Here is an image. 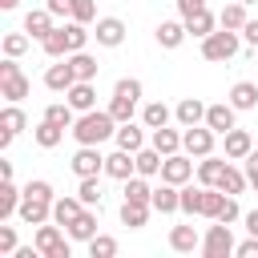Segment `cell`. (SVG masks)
<instances>
[{
    "instance_id": "obj_55",
    "label": "cell",
    "mask_w": 258,
    "mask_h": 258,
    "mask_svg": "<svg viewBox=\"0 0 258 258\" xmlns=\"http://www.w3.org/2000/svg\"><path fill=\"white\" fill-rule=\"evenodd\" d=\"M16 4H20V0H0V8H16Z\"/></svg>"
},
{
    "instance_id": "obj_43",
    "label": "cell",
    "mask_w": 258,
    "mask_h": 258,
    "mask_svg": "<svg viewBox=\"0 0 258 258\" xmlns=\"http://www.w3.org/2000/svg\"><path fill=\"white\" fill-rule=\"evenodd\" d=\"M24 198H44V202H56V198H52V185H48L44 177H32V181L24 185Z\"/></svg>"
},
{
    "instance_id": "obj_39",
    "label": "cell",
    "mask_w": 258,
    "mask_h": 258,
    "mask_svg": "<svg viewBox=\"0 0 258 258\" xmlns=\"http://www.w3.org/2000/svg\"><path fill=\"white\" fill-rule=\"evenodd\" d=\"M141 121H145V129H161V125H169V109L161 101H149L145 113H141Z\"/></svg>"
},
{
    "instance_id": "obj_2",
    "label": "cell",
    "mask_w": 258,
    "mask_h": 258,
    "mask_svg": "<svg viewBox=\"0 0 258 258\" xmlns=\"http://www.w3.org/2000/svg\"><path fill=\"white\" fill-rule=\"evenodd\" d=\"M137 101H141V81H137V77H121V81L113 85V101H109V113L117 117V125H121V121H133Z\"/></svg>"
},
{
    "instance_id": "obj_37",
    "label": "cell",
    "mask_w": 258,
    "mask_h": 258,
    "mask_svg": "<svg viewBox=\"0 0 258 258\" xmlns=\"http://www.w3.org/2000/svg\"><path fill=\"white\" fill-rule=\"evenodd\" d=\"M69 60H73V69H77V81H93L97 77V60L81 48V52H69Z\"/></svg>"
},
{
    "instance_id": "obj_41",
    "label": "cell",
    "mask_w": 258,
    "mask_h": 258,
    "mask_svg": "<svg viewBox=\"0 0 258 258\" xmlns=\"http://www.w3.org/2000/svg\"><path fill=\"white\" fill-rule=\"evenodd\" d=\"M24 125H28V117H24V113H20L16 105H8V109L0 113V129H4V133H12V137H16V133H20Z\"/></svg>"
},
{
    "instance_id": "obj_44",
    "label": "cell",
    "mask_w": 258,
    "mask_h": 258,
    "mask_svg": "<svg viewBox=\"0 0 258 258\" xmlns=\"http://www.w3.org/2000/svg\"><path fill=\"white\" fill-rule=\"evenodd\" d=\"M24 48H28V36L24 32H8L4 36V56H20Z\"/></svg>"
},
{
    "instance_id": "obj_28",
    "label": "cell",
    "mask_w": 258,
    "mask_h": 258,
    "mask_svg": "<svg viewBox=\"0 0 258 258\" xmlns=\"http://www.w3.org/2000/svg\"><path fill=\"white\" fill-rule=\"evenodd\" d=\"M230 105H234V109H254V105H258V85H254V81H238V85L230 89Z\"/></svg>"
},
{
    "instance_id": "obj_38",
    "label": "cell",
    "mask_w": 258,
    "mask_h": 258,
    "mask_svg": "<svg viewBox=\"0 0 258 258\" xmlns=\"http://www.w3.org/2000/svg\"><path fill=\"white\" fill-rule=\"evenodd\" d=\"M44 121H52V125L69 129V125H73V105H69V101H52V105L44 109Z\"/></svg>"
},
{
    "instance_id": "obj_48",
    "label": "cell",
    "mask_w": 258,
    "mask_h": 258,
    "mask_svg": "<svg viewBox=\"0 0 258 258\" xmlns=\"http://www.w3.org/2000/svg\"><path fill=\"white\" fill-rule=\"evenodd\" d=\"M0 254H4V258L16 254V230H12V226H0Z\"/></svg>"
},
{
    "instance_id": "obj_27",
    "label": "cell",
    "mask_w": 258,
    "mask_h": 258,
    "mask_svg": "<svg viewBox=\"0 0 258 258\" xmlns=\"http://www.w3.org/2000/svg\"><path fill=\"white\" fill-rule=\"evenodd\" d=\"M246 20H250V16H246V4H242V0H234V4H226V8L218 12V24H222V28H234V32H242Z\"/></svg>"
},
{
    "instance_id": "obj_40",
    "label": "cell",
    "mask_w": 258,
    "mask_h": 258,
    "mask_svg": "<svg viewBox=\"0 0 258 258\" xmlns=\"http://www.w3.org/2000/svg\"><path fill=\"white\" fill-rule=\"evenodd\" d=\"M77 198H81L85 206L101 210V181H97V177H81V185H77Z\"/></svg>"
},
{
    "instance_id": "obj_16",
    "label": "cell",
    "mask_w": 258,
    "mask_h": 258,
    "mask_svg": "<svg viewBox=\"0 0 258 258\" xmlns=\"http://www.w3.org/2000/svg\"><path fill=\"white\" fill-rule=\"evenodd\" d=\"M52 28H56V24H52V12H48V8H32V12L24 16V32L36 36V40H44Z\"/></svg>"
},
{
    "instance_id": "obj_7",
    "label": "cell",
    "mask_w": 258,
    "mask_h": 258,
    "mask_svg": "<svg viewBox=\"0 0 258 258\" xmlns=\"http://www.w3.org/2000/svg\"><path fill=\"white\" fill-rule=\"evenodd\" d=\"M73 173L77 177H97V173H105V157H101V149L97 145H81L77 153H73Z\"/></svg>"
},
{
    "instance_id": "obj_20",
    "label": "cell",
    "mask_w": 258,
    "mask_h": 258,
    "mask_svg": "<svg viewBox=\"0 0 258 258\" xmlns=\"http://www.w3.org/2000/svg\"><path fill=\"white\" fill-rule=\"evenodd\" d=\"M250 149H254V137H250L246 129H230V133H226V157L246 161V157H250Z\"/></svg>"
},
{
    "instance_id": "obj_30",
    "label": "cell",
    "mask_w": 258,
    "mask_h": 258,
    "mask_svg": "<svg viewBox=\"0 0 258 258\" xmlns=\"http://www.w3.org/2000/svg\"><path fill=\"white\" fill-rule=\"evenodd\" d=\"M222 169H226V161H222V157H214V153H206V157L198 161V181H202V185H218Z\"/></svg>"
},
{
    "instance_id": "obj_5",
    "label": "cell",
    "mask_w": 258,
    "mask_h": 258,
    "mask_svg": "<svg viewBox=\"0 0 258 258\" xmlns=\"http://www.w3.org/2000/svg\"><path fill=\"white\" fill-rule=\"evenodd\" d=\"M214 129L202 121V125H189L185 133H181V149L189 153V157H206V153H214Z\"/></svg>"
},
{
    "instance_id": "obj_23",
    "label": "cell",
    "mask_w": 258,
    "mask_h": 258,
    "mask_svg": "<svg viewBox=\"0 0 258 258\" xmlns=\"http://www.w3.org/2000/svg\"><path fill=\"white\" fill-rule=\"evenodd\" d=\"M125 202L153 206V185L145 181V173H133V177H125Z\"/></svg>"
},
{
    "instance_id": "obj_47",
    "label": "cell",
    "mask_w": 258,
    "mask_h": 258,
    "mask_svg": "<svg viewBox=\"0 0 258 258\" xmlns=\"http://www.w3.org/2000/svg\"><path fill=\"white\" fill-rule=\"evenodd\" d=\"M218 222H238V202H234V194H226V202H222V210H218Z\"/></svg>"
},
{
    "instance_id": "obj_18",
    "label": "cell",
    "mask_w": 258,
    "mask_h": 258,
    "mask_svg": "<svg viewBox=\"0 0 258 258\" xmlns=\"http://www.w3.org/2000/svg\"><path fill=\"white\" fill-rule=\"evenodd\" d=\"M64 101L77 109V113H89L93 105H97V93H93V81H77L69 93H64Z\"/></svg>"
},
{
    "instance_id": "obj_4",
    "label": "cell",
    "mask_w": 258,
    "mask_h": 258,
    "mask_svg": "<svg viewBox=\"0 0 258 258\" xmlns=\"http://www.w3.org/2000/svg\"><path fill=\"white\" fill-rule=\"evenodd\" d=\"M238 44H242V40H238L234 28H214V32L202 40V56L218 64V60H230V56L238 52Z\"/></svg>"
},
{
    "instance_id": "obj_9",
    "label": "cell",
    "mask_w": 258,
    "mask_h": 258,
    "mask_svg": "<svg viewBox=\"0 0 258 258\" xmlns=\"http://www.w3.org/2000/svg\"><path fill=\"white\" fill-rule=\"evenodd\" d=\"M36 250L44 258H69V242H64V234L56 226H40L36 230Z\"/></svg>"
},
{
    "instance_id": "obj_21",
    "label": "cell",
    "mask_w": 258,
    "mask_h": 258,
    "mask_svg": "<svg viewBox=\"0 0 258 258\" xmlns=\"http://www.w3.org/2000/svg\"><path fill=\"white\" fill-rule=\"evenodd\" d=\"M153 210H157V214H173V210H181V189L169 185V181H161V185L153 189Z\"/></svg>"
},
{
    "instance_id": "obj_8",
    "label": "cell",
    "mask_w": 258,
    "mask_h": 258,
    "mask_svg": "<svg viewBox=\"0 0 258 258\" xmlns=\"http://www.w3.org/2000/svg\"><path fill=\"white\" fill-rule=\"evenodd\" d=\"M44 85H48L52 93H69V89L77 85L73 60H69V56H56V64H48V73H44Z\"/></svg>"
},
{
    "instance_id": "obj_22",
    "label": "cell",
    "mask_w": 258,
    "mask_h": 258,
    "mask_svg": "<svg viewBox=\"0 0 258 258\" xmlns=\"http://www.w3.org/2000/svg\"><path fill=\"white\" fill-rule=\"evenodd\" d=\"M149 145H153V149H161V153L169 157V153H177V149H181V133H177V129H169V125L149 129Z\"/></svg>"
},
{
    "instance_id": "obj_35",
    "label": "cell",
    "mask_w": 258,
    "mask_h": 258,
    "mask_svg": "<svg viewBox=\"0 0 258 258\" xmlns=\"http://www.w3.org/2000/svg\"><path fill=\"white\" fill-rule=\"evenodd\" d=\"M246 185H250V177H246V173H238V169L226 161V169H222V177H218V189H226V194H242Z\"/></svg>"
},
{
    "instance_id": "obj_49",
    "label": "cell",
    "mask_w": 258,
    "mask_h": 258,
    "mask_svg": "<svg viewBox=\"0 0 258 258\" xmlns=\"http://www.w3.org/2000/svg\"><path fill=\"white\" fill-rule=\"evenodd\" d=\"M234 254H238V258H258V238L250 234V242H242V246H234Z\"/></svg>"
},
{
    "instance_id": "obj_15",
    "label": "cell",
    "mask_w": 258,
    "mask_h": 258,
    "mask_svg": "<svg viewBox=\"0 0 258 258\" xmlns=\"http://www.w3.org/2000/svg\"><path fill=\"white\" fill-rule=\"evenodd\" d=\"M153 36H157V44H161V48H177V44L189 36V28H185V20H161Z\"/></svg>"
},
{
    "instance_id": "obj_45",
    "label": "cell",
    "mask_w": 258,
    "mask_h": 258,
    "mask_svg": "<svg viewBox=\"0 0 258 258\" xmlns=\"http://www.w3.org/2000/svg\"><path fill=\"white\" fill-rule=\"evenodd\" d=\"M181 210H185V214H198V210H202V185H198V189H194V185L181 189Z\"/></svg>"
},
{
    "instance_id": "obj_51",
    "label": "cell",
    "mask_w": 258,
    "mask_h": 258,
    "mask_svg": "<svg viewBox=\"0 0 258 258\" xmlns=\"http://www.w3.org/2000/svg\"><path fill=\"white\" fill-rule=\"evenodd\" d=\"M246 177H250V185L258 189V149H250V157H246Z\"/></svg>"
},
{
    "instance_id": "obj_1",
    "label": "cell",
    "mask_w": 258,
    "mask_h": 258,
    "mask_svg": "<svg viewBox=\"0 0 258 258\" xmlns=\"http://www.w3.org/2000/svg\"><path fill=\"white\" fill-rule=\"evenodd\" d=\"M73 137L81 141V145H101V141H109V137H117V117L105 109H89V113H81L77 121H73Z\"/></svg>"
},
{
    "instance_id": "obj_32",
    "label": "cell",
    "mask_w": 258,
    "mask_h": 258,
    "mask_svg": "<svg viewBox=\"0 0 258 258\" xmlns=\"http://www.w3.org/2000/svg\"><path fill=\"white\" fill-rule=\"evenodd\" d=\"M40 48L48 52V56H69L73 48H69V28H52L44 40H40Z\"/></svg>"
},
{
    "instance_id": "obj_6",
    "label": "cell",
    "mask_w": 258,
    "mask_h": 258,
    "mask_svg": "<svg viewBox=\"0 0 258 258\" xmlns=\"http://www.w3.org/2000/svg\"><path fill=\"white\" fill-rule=\"evenodd\" d=\"M202 254H206V258H226V254H234V234H230L226 222H218V226L206 230V238H202Z\"/></svg>"
},
{
    "instance_id": "obj_52",
    "label": "cell",
    "mask_w": 258,
    "mask_h": 258,
    "mask_svg": "<svg viewBox=\"0 0 258 258\" xmlns=\"http://www.w3.org/2000/svg\"><path fill=\"white\" fill-rule=\"evenodd\" d=\"M242 36H246V44H250V48H258V20H246Z\"/></svg>"
},
{
    "instance_id": "obj_11",
    "label": "cell",
    "mask_w": 258,
    "mask_h": 258,
    "mask_svg": "<svg viewBox=\"0 0 258 258\" xmlns=\"http://www.w3.org/2000/svg\"><path fill=\"white\" fill-rule=\"evenodd\" d=\"M93 36H97V44L117 48V44L125 40V20H121V16H101V20H97V28H93Z\"/></svg>"
},
{
    "instance_id": "obj_14",
    "label": "cell",
    "mask_w": 258,
    "mask_h": 258,
    "mask_svg": "<svg viewBox=\"0 0 258 258\" xmlns=\"http://www.w3.org/2000/svg\"><path fill=\"white\" fill-rule=\"evenodd\" d=\"M20 218L28 226H44L52 218V202H44V198H20Z\"/></svg>"
},
{
    "instance_id": "obj_26",
    "label": "cell",
    "mask_w": 258,
    "mask_h": 258,
    "mask_svg": "<svg viewBox=\"0 0 258 258\" xmlns=\"http://www.w3.org/2000/svg\"><path fill=\"white\" fill-rule=\"evenodd\" d=\"M169 246H173L177 254H194V250L202 246V238H198L194 226H173V230H169Z\"/></svg>"
},
{
    "instance_id": "obj_25",
    "label": "cell",
    "mask_w": 258,
    "mask_h": 258,
    "mask_svg": "<svg viewBox=\"0 0 258 258\" xmlns=\"http://www.w3.org/2000/svg\"><path fill=\"white\" fill-rule=\"evenodd\" d=\"M97 234V210L93 206H85L81 214H77V222L69 226V238H77V242H89Z\"/></svg>"
},
{
    "instance_id": "obj_24",
    "label": "cell",
    "mask_w": 258,
    "mask_h": 258,
    "mask_svg": "<svg viewBox=\"0 0 258 258\" xmlns=\"http://www.w3.org/2000/svg\"><path fill=\"white\" fill-rule=\"evenodd\" d=\"M81 210H85L81 198H56V202H52V222H56V226H73Z\"/></svg>"
},
{
    "instance_id": "obj_13",
    "label": "cell",
    "mask_w": 258,
    "mask_h": 258,
    "mask_svg": "<svg viewBox=\"0 0 258 258\" xmlns=\"http://www.w3.org/2000/svg\"><path fill=\"white\" fill-rule=\"evenodd\" d=\"M234 113H238V109H234L230 101H222V105H206V125H210L214 133L226 137V133L234 129Z\"/></svg>"
},
{
    "instance_id": "obj_17",
    "label": "cell",
    "mask_w": 258,
    "mask_h": 258,
    "mask_svg": "<svg viewBox=\"0 0 258 258\" xmlns=\"http://www.w3.org/2000/svg\"><path fill=\"white\" fill-rule=\"evenodd\" d=\"M185 28H189V36L206 40V36L218 28V16H214L210 8H198V12H189V16H185Z\"/></svg>"
},
{
    "instance_id": "obj_54",
    "label": "cell",
    "mask_w": 258,
    "mask_h": 258,
    "mask_svg": "<svg viewBox=\"0 0 258 258\" xmlns=\"http://www.w3.org/2000/svg\"><path fill=\"white\" fill-rule=\"evenodd\" d=\"M246 230L258 238V210H250V214H246Z\"/></svg>"
},
{
    "instance_id": "obj_36",
    "label": "cell",
    "mask_w": 258,
    "mask_h": 258,
    "mask_svg": "<svg viewBox=\"0 0 258 258\" xmlns=\"http://www.w3.org/2000/svg\"><path fill=\"white\" fill-rule=\"evenodd\" d=\"M20 198H24V189H16V185H12V177H8V181H0V218H8V214L20 206Z\"/></svg>"
},
{
    "instance_id": "obj_10",
    "label": "cell",
    "mask_w": 258,
    "mask_h": 258,
    "mask_svg": "<svg viewBox=\"0 0 258 258\" xmlns=\"http://www.w3.org/2000/svg\"><path fill=\"white\" fill-rule=\"evenodd\" d=\"M189 177H194V161H189V157L169 153V157L161 161V181H169V185H185Z\"/></svg>"
},
{
    "instance_id": "obj_29",
    "label": "cell",
    "mask_w": 258,
    "mask_h": 258,
    "mask_svg": "<svg viewBox=\"0 0 258 258\" xmlns=\"http://www.w3.org/2000/svg\"><path fill=\"white\" fill-rule=\"evenodd\" d=\"M177 121H181V129H189V125H202V121H206V105H202L198 97H185V101L177 105Z\"/></svg>"
},
{
    "instance_id": "obj_53",
    "label": "cell",
    "mask_w": 258,
    "mask_h": 258,
    "mask_svg": "<svg viewBox=\"0 0 258 258\" xmlns=\"http://www.w3.org/2000/svg\"><path fill=\"white\" fill-rule=\"evenodd\" d=\"M198 8H206V0H177V12H181V20H185L189 12H198Z\"/></svg>"
},
{
    "instance_id": "obj_33",
    "label": "cell",
    "mask_w": 258,
    "mask_h": 258,
    "mask_svg": "<svg viewBox=\"0 0 258 258\" xmlns=\"http://www.w3.org/2000/svg\"><path fill=\"white\" fill-rule=\"evenodd\" d=\"M32 137H36V145H40V149H56V145H60V137H64V129L40 117V125H36V133H32Z\"/></svg>"
},
{
    "instance_id": "obj_46",
    "label": "cell",
    "mask_w": 258,
    "mask_h": 258,
    "mask_svg": "<svg viewBox=\"0 0 258 258\" xmlns=\"http://www.w3.org/2000/svg\"><path fill=\"white\" fill-rule=\"evenodd\" d=\"M93 16H97V4H93V0H73V20L89 24Z\"/></svg>"
},
{
    "instance_id": "obj_3",
    "label": "cell",
    "mask_w": 258,
    "mask_h": 258,
    "mask_svg": "<svg viewBox=\"0 0 258 258\" xmlns=\"http://www.w3.org/2000/svg\"><path fill=\"white\" fill-rule=\"evenodd\" d=\"M0 97H4L8 105H16V101H24V97H28V77L20 73L16 56L0 60Z\"/></svg>"
},
{
    "instance_id": "obj_19",
    "label": "cell",
    "mask_w": 258,
    "mask_h": 258,
    "mask_svg": "<svg viewBox=\"0 0 258 258\" xmlns=\"http://www.w3.org/2000/svg\"><path fill=\"white\" fill-rule=\"evenodd\" d=\"M117 149H129V153L145 149V129L133 125V121H121V125H117Z\"/></svg>"
},
{
    "instance_id": "obj_31",
    "label": "cell",
    "mask_w": 258,
    "mask_h": 258,
    "mask_svg": "<svg viewBox=\"0 0 258 258\" xmlns=\"http://www.w3.org/2000/svg\"><path fill=\"white\" fill-rule=\"evenodd\" d=\"M149 210H153V206H141V202H121V222H125L129 230H141V226L149 222Z\"/></svg>"
},
{
    "instance_id": "obj_42",
    "label": "cell",
    "mask_w": 258,
    "mask_h": 258,
    "mask_svg": "<svg viewBox=\"0 0 258 258\" xmlns=\"http://www.w3.org/2000/svg\"><path fill=\"white\" fill-rule=\"evenodd\" d=\"M89 254H93V258H113V254H117V242L105 238V234H93V238H89Z\"/></svg>"
},
{
    "instance_id": "obj_56",
    "label": "cell",
    "mask_w": 258,
    "mask_h": 258,
    "mask_svg": "<svg viewBox=\"0 0 258 258\" xmlns=\"http://www.w3.org/2000/svg\"><path fill=\"white\" fill-rule=\"evenodd\" d=\"M242 4H258V0H242Z\"/></svg>"
},
{
    "instance_id": "obj_12",
    "label": "cell",
    "mask_w": 258,
    "mask_h": 258,
    "mask_svg": "<svg viewBox=\"0 0 258 258\" xmlns=\"http://www.w3.org/2000/svg\"><path fill=\"white\" fill-rule=\"evenodd\" d=\"M105 173H109V177H117V181L133 177V173H137V153H129V149L109 153V157H105Z\"/></svg>"
},
{
    "instance_id": "obj_34",
    "label": "cell",
    "mask_w": 258,
    "mask_h": 258,
    "mask_svg": "<svg viewBox=\"0 0 258 258\" xmlns=\"http://www.w3.org/2000/svg\"><path fill=\"white\" fill-rule=\"evenodd\" d=\"M161 161H165V153L161 149H137V173H145V177H153V173H161Z\"/></svg>"
},
{
    "instance_id": "obj_50",
    "label": "cell",
    "mask_w": 258,
    "mask_h": 258,
    "mask_svg": "<svg viewBox=\"0 0 258 258\" xmlns=\"http://www.w3.org/2000/svg\"><path fill=\"white\" fill-rule=\"evenodd\" d=\"M44 8H48L52 16H73V0H48Z\"/></svg>"
}]
</instances>
